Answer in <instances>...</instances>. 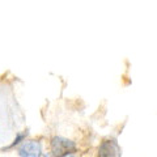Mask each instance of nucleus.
<instances>
[{
  "label": "nucleus",
  "instance_id": "nucleus-2",
  "mask_svg": "<svg viewBox=\"0 0 157 157\" xmlns=\"http://www.w3.org/2000/svg\"><path fill=\"white\" fill-rule=\"evenodd\" d=\"M122 151L115 137H106L98 147V157H121Z\"/></svg>",
  "mask_w": 157,
  "mask_h": 157
},
{
  "label": "nucleus",
  "instance_id": "nucleus-3",
  "mask_svg": "<svg viewBox=\"0 0 157 157\" xmlns=\"http://www.w3.org/2000/svg\"><path fill=\"white\" fill-rule=\"evenodd\" d=\"M17 153L20 157H39L42 155V145L38 140H25L18 145Z\"/></svg>",
  "mask_w": 157,
  "mask_h": 157
},
{
  "label": "nucleus",
  "instance_id": "nucleus-6",
  "mask_svg": "<svg viewBox=\"0 0 157 157\" xmlns=\"http://www.w3.org/2000/svg\"><path fill=\"white\" fill-rule=\"evenodd\" d=\"M64 157H75V155H67V156H64Z\"/></svg>",
  "mask_w": 157,
  "mask_h": 157
},
{
  "label": "nucleus",
  "instance_id": "nucleus-1",
  "mask_svg": "<svg viewBox=\"0 0 157 157\" xmlns=\"http://www.w3.org/2000/svg\"><path fill=\"white\" fill-rule=\"evenodd\" d=\"M76 144L67 137L54 136L51 139V155L54 157H64L67 155H75Z\"/></svg>",
  "mask_w": 157,
  "mask_h": 157
},
{
  "label": "nucleus",
  "instance_id": "nucleus-5",
  "mask_svg": "<svg viewBox=\"0 0 157 157\" xmlns=\"http://www.w3.org/2000/svg\"><path fill=\"white\" fill-rule=\"evenodd\" d=\"M39 157H54V156H52V155H50V153H42Z\"/></svg>",
  "mask_w": 157,
  "mask_h": 157
},
{
  "label": "nucleus",
  "instance_id": "nucleus-4",
  "mask_svg": "<svg viewBox=\"0 0 157 157\" xmlns=\"http://www.w3.org/2000/svg\"><path fill=\"white\" fill-rule=\"evenodd\" d=\"M28 135H29V132L28 131H22V132H18V134L16 135V137L13 139V141L11 144H9L8 147H6L4 148V151H8V149H12V148H14V147H17V145H21L24 141L26 140V137H28Z\"/></svg>",
  "mask_w": 157,
  "mask_h": 157
}]
</instances>
